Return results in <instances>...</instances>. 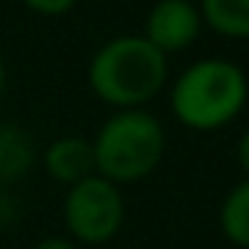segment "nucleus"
Instances as JSON below:
<instances>
[{
  "instance_id": "1",
  "label": "nucleus",
  "mask_w": 249,
  "mask_h": 249,
  "mask_svg": "<svg viewBox=\"0 0 249 249\" xmlns=\"http://www.w3.org/2000/svg\"><path fill=\"white\" fill-rule=\"evenodd\" d=\"M164 82L167 56L144 36H117L106 41L88 65L91 91L117 111L141 108L164 88Z\"/></svg>"
},
{
  "instance_id": "2",
  "label": "nucleus",
  "mask_w": 249,
  "mask_h": 249,
  "mask_svg": "<svg viewBox=\"0 0 249 249\" xmlns=\"http://www.w3.org/2000/svg\"><path fill=\"white\" fill-rule=\"evenodd\" d=\"M249 97L246 73L229 59H199L170 88V108L194 132L223 129L243 111Z\"/></svg>"
},
{
  "instance_id": "3",
  "label": "nucleus",
  "mask_w": 249,
  "mask_h": 249,
  "mask_svg": "<svg viewBox=\"0 0 249 249\" xmlns=\"http://www.w3.org/2000/svg\"><path fill=\"white\" fill-rule=\"evenodd\" d=\"M91 147L97 176L120 188L147 179L161 164L167 138L159 117L144 108H123L97 129Z\"/></svg>"
},
{
  "instance_id": "4",
  "label": "nucleus",
  "mask_w": 249,
  "mask_h": 249,
  "mask_svg": "<svg viewBox=\"0 0 249 249\" xmlns=\"http://www.w3.org/2000/svg\"><path fill=\"white\" fill-rule=\"evenodd\" d=\"M62 220L73 243L103 246L120 234L126 220V202L114 182L94 173L68 188L62 199Z\"/></svg>"
},
{
  "instance_id": "5",
  "label": "nucleus",
  "mask_w": 249,
  "mask_h": 249,
  "mask_svg": "<svg viewBox=\"0 0 249 249\" xmlns=\"http://www.w3.org/2000/svg\"><path fill=\"white\" fill-rule=\"evenodd\" d=\"M199 30H202V15L196 3H191V0H159L147 15L144 38L167 56L191 47Z\"/></svg>"
},
{
  "instance_id": "6",
  "label": "nucleus",
  "mask_w": 249,
  "mask_h": 249,
  "mask_svg": "<svg viewBox=\"0 0 249 249\" xmlns=\"http://www.w3.org/2000/svg\"><path fill=\"white\" fill-rule=\"evenodd\" d=\"M41 164H44V173L53 182L65 185V188H71V185L97 173L94 147L82 135H62V138L50 141L47 150L41 153Z\"/></svg>"
},
{
  "instance_id": "7",
  "label": "nucleus",
  "mask_w": 249,
  "mask_h": 249,
  "mask_svg": "<svg viewBox=\"0 0 249 249\" xmlns=\"http://www.w3.org/2000/svg\"><path fill=\"white\" fill-rule=\"evenodd\" d=\"M38 161V147L30 129L18 123H0V185L21 182Z\"/></svg>"
},
{
  "instance_id": "8",
  "label": "nucleus",
  "mask_w": 249,
  "mask_h": 249,
  "mask_svg": "<svg viewBox=\"0 0 249 249\" xmlns=\"http://www.w3.org/2000/svg\"><path fill=\"white\" fill-rule=\"evenodd\" d=\"M220 231L223 237L237 246L249 249V179L237 182L220 205Z\"/></svg>"
},
{
  "instance_id": "9",
  "label": "nucleus",
  "mask_w": 249,
  "mask_h": 249,
  "mask_svg": "<svg viewBox=\"0 0 249 249\" xmlns=\"http://www.w3.org/2000/svg\"><path fill=\"white\" fill-rule=\"evenodd\" d=\"M202 21L229 38H249V0H199Z\"/></svg>"
},
{
  "instance_id": "10",
  "label": "nucleus",
  "mask_w": 249,
  "mask_h": 249,
  "mask_svg": "<svg viewBox=\"0 0 249 249\" xmlns=\"http://www.w3.org/2000/svg\"><path fill=\"white\" fill-rule=\"evenodd\" d=\"M21 3H24L27 9H33V12H38V15L56 18V15L71 12V9L79 3V0H21Z\"/></svg>"
},
{
  "instance_id": "11",
  "label": "nucleus",
  "mask_w": 249,
  "mask_h": 249,
  "mask_svg": "<svg viewBox=\"0 0 249 249\" xmlns=\"http://www.w3.org/2000/svg\"><path fill=\"white\" fill-rule=\"evenodd\" d=\"M18 220H21V202H18L12 194L0 191V229H3V226H12V223H18Z\"/></svg>"
},
{
  "instance_id": "12",
  "label": "nucleus",
  "mask_w": 249,
  "mask_h": 249,
  "mask_svg": "<svg viewBox=\"0 0 249 249\" xmlns=\"http://www.w3.org/2000/svg\"><path fill=\"white\" fill-rule=\"evenodd\" d=\"M33 249H82L79 243H73L71 237H59V234H47V237H41Z\"/></svg>"
},
{
  "instance_id": "13",
  "label": "nucleus",
  "mask_w": 249,
  "mask_h": 249,
  "mask_svg": "<svg viewBox=\"0 0 249 249\" xmlns=\"http://www.w3.org/2000/svg\"><path fill=\"white\" fill-rule=\"evenodd\" d=\"M237 164H240V170H243L246 179H249V129L237 138Z\"/></svg>"
},
{
  "instance_id": "14",
  "label": "nucleus",
  "mask_w": 249,
  "mask_h": 249,
  "mask_svg": "<svg viewBox=\"0 0 249 249\" xmlns=\"http://www.w3.org/2000/svg\"><path fill=\"white\" fill-rule=\"evenodd\" d=\"M3 91H6V62L0 59V97H3Z\"/></svg>"
}]
</instances>
